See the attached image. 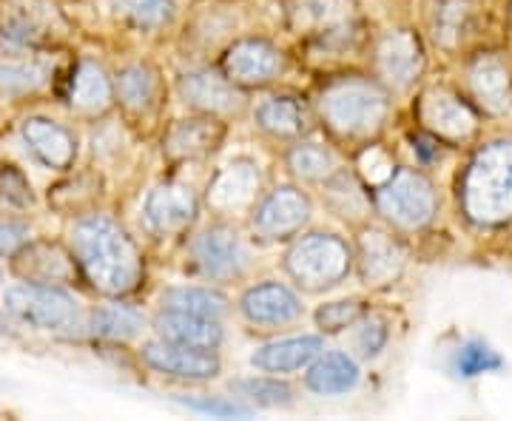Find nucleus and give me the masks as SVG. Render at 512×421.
I'll use <instances>...</instances> for the list:
<instances>
[{
    "label": "nucleus",
    "mask_w": 512,
    "mask_h": 421,
    "mask_svg": "<svg viewBox=\"0 0 512 421\" xmlns=\"http://www.w3.org/2000/svg\"><path fill=\"white\" fill-rule=\"evenodd\" d=\"M23 140L37 160L49 168H69L74 163L77 143H74L72 131L57 126L52 120H43V117L26 120L23 123Z\"/></svg>",
    "instance_id": "obj_19"
},
{
    "label": "nucleus",
    "mask_w": 512,
    "mask_h": 421,
    "mask_svg": "<svg viewBox=\"0 0 512 421\" xmlns=\"http://www.w3.org/2000/svg\"><path fill=\"white\" fill-rule=\"evenodd\" d=\"M376 205L387 220L399 228H421L436 214V194L430 180L419 171L399 168L376 191Z\"/></svg>",
    "instance_id": "obj_5"
},
{
    "label": "nucleus",
    "mask_w": 512,
    "mask_h": 421,
    "mask_svg": "<svg viewBox=\"0 0 512 421\" xmlns=\"http://www.w3.org/2000/svg\"><path fill=\"white\" fill-rule=\"evenodd\" d=\"M46 83V66L20 63V66H0V92L26 94L35 92Z\"/></svg>",
    "instance_id": "obj_37"
},
{
    "label": "nucleus",
    "mask_w": 512,
    "mask_h": 421,
    "mask_svg": "<svg viewBox=\"0 0 512 421\" xmlns=\"http://www.w3.org/2000/svg\"><path fill=\"white\" fill-rule=\"evenodd\" d=\"M3 330H6V322H3V316H0V333H3Z\"/></svg>",
    "instance_id": "obj_45"
},
{
    "label": "nucleus",
    "mask_w": 512,
    "mask_h": 421,
    "mask_svg": "<svg viewBox=\"0 0 512 421\" xmlns=\"http://www.w3.org/2000/svg\"><path fill=\"white\" fill-rule=\"evenodd\" d=\"M387 94L382 86L362 80V77H345L330 83L325 92L319 94V111L325 117L330 131L339 137H370L382 129L387 117Z\"/></svg>",
    "instance_id": "obj_3"
},
{
    "label": "nucleus",
    "mask_w": 512,
    "mask_h": 421,
    "mask_svg": "<svg viewBox=\"0 0 512 421\" xmlns=\"http://www.w3.org/2000/svg\"><path fill=\"white\" fill-rule=\"evenodd\" d=\"M222 123L217 120H180L165 134V154L171 160H197L220 146Z\"/></svg>",
    "instance_id": "obj_20"
},
{
    "label": "nucleus",
    "mask_w": 512,
    "mask_h": 421,
    "mask_svg": "<svg viewBox=\"0 0 512 421\" xmlns=\"http://www.w3.org/2000/svg\"><path fill=\"white\" fill-rule=\"evenodd\" d=\"M288 165L296 177L308 180V183H322L336 174V157L333 151H328L325 146H313V143H305V146H296L288 154Z\"/></svg>",
    "instance_id": "obj_32"
},
{
    "label": "nucleus",
    "mask_w": 512,
    "mask_h": 421,
    "mask_svg": "<svg viewBox=\"0 0 512 421\" xmlns=\"http://www.w3.org/2000/svg\"><path fill=\"white\" fill-rule=\"evenodd\" d=\"M157 74L151 72L148 66H128L117 77V94H120V103L131 111H146L154 106L157 100Z\"/></svg>",
    "instance_id": "obj_30"
},
{
    "label": "nucleus",
    "mask_w": 512,
    "mask_h": 421,
    "mask_svg": "<svg viewBox=\"0 0 512 421\" xmlns=\"http://www.w3.org/2000/svg\"><path fill=\"white\" fill-rule=\"evenodd\" d=\"M359 316H362L359 302H330V305L316 311V322H319V328L328 330V333H339V330L350 328Z\"/></svg>",
    "instance_id": "obj_39"
},
{
    "label": "nucleus",
    "mask_w": 512,
    "mask_h": 421,
    "mask_svg": "<svg viewBox=\"0 0 512 421\" xmlns=\"http://www.w3.org/2000/svg\"><path fill=\"white\" fill-rule=\"evenodd\" d=\"M52 29V12L49 6L37 3V0H23L9 6V12L3 15V37L12 40L15 46H35Z\"/></svg>",
    "instance_id": "obj_25"
},
{
    "label": "nucleus",
    "mask_w": 512,
    "mask_h": 421,
    "mask_svg": "<svg viewBox=\"0 0 512 421\" xmlns=\"http://www.w3.org/2000/svg\"><path fill=\"white\" fill-rule=\"evenodd\" d=\"M29 231L26 225H18V222H0V254H15L20 245L26 242Z\"/></svg>",
    "instance_id": "obj_43"
},
{
    "label": "nucleus",
    "mask_w": 512,
    "mask_h": 421,
    "mask_svg": "<svg viewBox=\"0 0 512 421\" xmlns=\"http://www.w3.org/2000/svg\"><path fill=\"white\" fill-rule=\"evenodd\" d=\"M461 202L478 225L512 220V140H495L478 151L461 185Z\"/></svg>",
    "instance_id": "obj_2"
},
{
    "label": "nucleus",
    "mask_w": 512,
    "mask_h": 421,
    "mask_svg": "<svg viewBox=\"0 0 512 421\" xmlns=\"http://www.w3.org/2000/svg\"><path fill=\"white\" fill-rule=\"evenodd\" d=\"M501 367V356L490 350L481 342H467L464 348H458L456 353V373L458 376H481V373H490Z\"/></svg>",
    "instance_id": "obj_38"
},
{
    "label": "nucleus",
    "mask_w": 512,
    "mask_h": 421,
    "mask_svg": "<svg viewBox=\"0 0 512 421\" xmlns=\"http://www.w3.org/2000/svg\"><path fill=\"white\" fill-rule=\"evenodd\" d=\"M165 311L194 313V316H208V319H220L228 311L225 296L211 288H171L163 293Z\"/></svg>",
    "instance_id": "obj_29"
},
{
    "label": "nucleus",
    "mask_w": 512,
    "mask_h": 421,
    "mask_svg": "<svg viewBox=\"0 0 512 421\" xmlns=\"http://www.w3.org/2000/svg\"><path fill=\"white\" fill-rule=\"evenodd\" d=\"M299 311H302L299 299L285 285H276V282L251 288L242 296V313L256 325H285V322H293Z\"/></svg>",
    "instance_id": "obj_21"
},
{
    "label": "nucleus",
    "mask_w": 512,
    "mask_h": 421,
    "mask_svg": "<svg viewBox=\"0 0 512 421\" xmlns=\"http://www.w3.org/2000/svg\"><path fill=\"white\" fill-rule=\"evenodd\" d=\"M157 330L163 333V339L174 345H188V348H217L222 342V328L217 319L208 316H194V313L165 311L157 319Z\"/></svg>",
    "instance_id": "obj_22"
},
{
    "label": "nucleus",
    "mask_w": 512,
    "mask_h": 421,
    "mask_svg": "<svg viewBox=\"0 0 512 421\" xmlns=\"http://www.w3.org/2000/svg\"><path fill=\"white\" fill-rule=\"evenodd\" d=\"M467 26H470V3L467 0H441L436 18H433L436 40L441 46H447V49L458 46Z\"/></svg>",
    "instance_id": "obj_35"
},
{
    "label": "nucleus",
    "mask_w": 512,
    "mask_h": 421,
    "mask_svg": "<svg viewBox=\"0 0 512 421\" xmlns=\"http://www.w3.org/2000/svg\"><path fill=\"white\" fill-rule=\"evenodd\" d=\"M359 171H362V177H365L370 185H379L387 183L390 177H393V160L384 154L382 148H367L365 154L359 157Z\"/></svg>",
    "instance_id": "obj_40"
},
{
    "label": "nucleus",
    "mask_w": 512,
    "mask_h": 421,
    "mask_svg": "<svg viewBox=\"0 0 512 421\" xmlns=\"http://www.w3.org/2000/svg\"><path fill=\"white\" fill-rule=\"evenodd\" d=\"M259 191V168L251 160H234L217 171L208 183V205L222 214H237L256 200Z\"/></svg>",
    "instance_id": "obj_12"
},
{
    "label": "nucleus",
    "mask_w": 512,
    "mask_h": 421,
    "mask_svg": "<svg viewBox=\"0 0 512 421\" xmlns=\"http://www.w3.org/2000/svg\"><path fill=\"white\" fill-rule=\"evenodd\" d=\"M234 390L242 399L259 404V407H285L293 399L291 387L285 382H276V379H242V382H234Z\"/></svg>",
    "instance_id": "obj_36"
},
{
    "label": "nucleus",
    "mask_w": 512,
    "mask_h": 421,
    "mask_svg": "<svg viewBox=\"0 0 512 421\" xmlns=\"http://www.w3.org/2000/svg\"><path fill=\"white\" fill-rule=\"evenodd\" d=\"M180 94L188 106L208 114H231L242 106V94L231 80L214 72H191L180 80Z\"/></svg>",
    "instance_id": "obj_18"
},
{
    "label": "nucleus",
    "mask_w": 512,
    "mask_h": 421,
    "mask_svg": "<svg viewBox=\"0 0 512 421\" xmlns=\"http://www.w3.org/2000/svg\"><path fill=\"white\" fill-rule=\"evenodd\" d=\"M288 271L308 291H325L350 271L348 245L333 234H311L288 251Z\"/></svg>",
    "instance_id": "obj_4"
},
{
    "label": "nucleus",
    "mask_w": 512,
    "mask_h": 421,
    "mask_svg": "<svg viewBox=\"0 0 512 421\" xmlns=\"http://www.w3.org/2000/svg\"><path fill=\"white\" fill-rule=\"evenodd\" d=\"M114 15L126 18L137 29H160L174 18V0H109Z\"/></svg>",
    "instance_id": "obj_31"
},
{
    "label": "nucleus",
    "mask_w": 512,
    "mask_h": 421,
    "mask_svg": "<svg viewBox=\"0 0 512 421\" xmlns=\"http://www.w3.org/2000/svg\"><path fill=\"white\" fill-rule=\"evenodd\" d=\"M376 63L387 83L407 89L424 69V49L413 32H387L376 46Z\"/></svg>",
    "instance_id": "obj_11"
},
{
    "label": "nucleus",
    "mask_w": 512,
    "mask_h": 421,
    "mask_svg": "<svg viewBox=\"0 0 512 421\" xmlns=\"http://www.w3.org/2000/svg\"><path fill=\"white\" fill-rule=\"evenodd\" d=\"M311 217V202L296 188H276L256 208L254 228L268 239H285L296 234Z\"/></svg>",
    "instance_id": "obj_9"
},
{
    "label": "nucleus",
    "mask_w": 512,
    "mask_h": 421,
    "mask_svg": "<svg viewBox=\"0 0 512 421\" xmlns=\"http://www.w3.org/2000/svg\"><path fill=\"white\" fill-rule=\"evenodd\" d=\"M384 342H387V328H384V322H379V319L365 322L359 328V333H356V348H359L362 356H376L384 348Z\"/></svg>",
    "instance_id": "obj_42"
},
{
    "label": "nucleus",
    "mask_w": 512,
    "mask_h": 421,
    "mask_svg": "<svg viewBox=\"0 0 512 421\" xmlns=\"http://www.w3.org/2000/svg\"><path fill=\"white\" fill-rule=\"evenodd\" d=\"M6 311L15 319L40 330H63L77 322V302L55 285L26 282L6 291Z\"/></svg>",
    "instance_id": "obj_7"
},
{
    "label": "nucleus",
    "mask_w": 512,
    "mask_h": 421,
    "mask_svg": "<svg viewBox=\"0 0 512 421\" xmlns=\"http://www.w3.org/2000/svg\"><path fill=\"white\" fill-rule=\"evenodd\" d=\"M194 259L202 274L211 279H231L239 276L248 265V251L242 248L239 237L231 228H208L194 242Z\"/></svg>",
    "instance_id": "obj_10"
},
{
    "label": "nucleus",
    "mask_w": 512,
    "mask_h": 421,
    "mask_svg": "<svg viewBox=\"0 0 512 421\" xmlns=\"http://www.w3.org/2000/svg\"><path fill=\"white\" fill-rule=\"evenodd\" d=\"M191 410H202V413H214V416H222V419H228V416H248V410L245 407H239V404H225V402H185Z\"/></svg>",
    "instance_id": "obj_44"
},
{
    "label": "nucleus",
    "mask_w": 512,
    "mask_h": 421,
    "mask_svg": "<svg viewBox=\"0 0 512 421\" xmlns=\"http://www.w3.org/2000/svg\"><path fill=\"white\" fill-rule=\"evenodd\" d=\"M402 268L404 251L396 239L376 231V228H370L359 237V271L367 285H373V288L390 285L393 279H399Z\"/></svg>",
    "instance_id": "obj_16"
},
{
    "label": "nucleus",
    "mask_w": 512,
    "mask_h": 421,
    "mask_svg": "<svg viewBox=\"0 0 512 421\" xmlns=\"http://www.w3.org/2000/svg\"><path fill=\"white\" fill-rule=\"evenodd\" d=\"M256 123L276 137H302L311 129L308 109L293 97H268L256 109Z\"/></svg>",
    "instance_id": "obj_27"
},
{
    "label": "nucleus",
    "mask_w": 512,
    "mask_h": 421,
    "mask_svg": "<svg viewBox=\"0 0 512 421\" xmlns=\"http://www.w3.org/2000/svg\"><path fill=\"white\" fill-rule=\"evenodd\" d=\"M470 86L476 100L490 114H504L512 106V74L495 55H481L470 66Z\"/></svg>",
    "instance_id": "obj_17"
},
{
    "label": "nucleus",
    "mask_w": 512,
    "mask_h": 421,
    "mask_svg": "<svg viewBox=\"0 0 512 421\" xmlns=\"http://www.w3.org/2000/svg\"><path fill=\"white\" fill-rule=\"evenodd\" d=\"M15 271L29 282L55 285V282H66L72 276V262L57 245L37 242V245H29L20 251L15 259Z\"/></svg>",
    "instance_id": "obj_24"
},
{
    "label": "nucleus",
    "mask_w": 512,
    "mask_h": 421,
    "mask_svg": "<svg viewBox=\"0 0 512 421\" xmlns=\"http://www.w3.org/2000/svg\"><path fill=\"white\" fill-rule=\"evenodd\" d=\"M143 330V316L126 305H106L94 313V333L106 339H134Z\"/></svg>",
    "instance_id": "obj_34"
},
{
    "label": "nucleus",
    "mask_w": 512,
    "mask_h": 421,
    "mask_svg": "<svg viewBox=\"0 0 512 421\" xmlns=\"http://www.w3.org/2000/svg\"><path fill=\"white\" fill-rule=\"evenodd\" d=\"M72 239L77 262L97 291L123 296L137 288L143 262L120 225L106 217H89L74 225Z\"/></svg>",
    "instance_id": "obj_1"
},
{
    "label": "nucleus",
    "mask_w": 512,
    "mask_h": 421,
    "mask_svg": "<svg viewBox=\"0 0 512 421\" xmlns=\"http://www.w3.org/2000/svg\"><path fill=\"white\" fill-rule=\"evenodd\" d=\"M325 200L333 208V214L345 217V220H359L365 217L367 202L359 191V185L348 174H333L328 177V188H325Z\"/></svg>",
    "instance_id": "obj_33"
},
{
    "label": "nucleus",
    "mask_w": 512,
    "mask_h": 421,
    "mask_svg": "<svg viewBox=\"0 0 512 421\" xmlns=\"http://www.w3.org/2000/svg\"><path fill=\"white\" fill-rule=\"evenodd\" d=\"M143 359L154 370L180 376V379H211L220 373V359L205 348H188V345H148Z\"/></svg>",
    "instance_id": "obj_15"
},
{
    "label": "nucleus",
    "mask_w": 512,
    "mask_h": 421,
    "mask_svg": "<svg viewBox=\"0 0 512 421\" xmlns=\"http://www.w3.org/2000/svg\"><path fill=\"white\" fill-rule=\"evenodd\" d=\"M282 72V57L265 40H239L225 55V74L231 83L259 86Z\"/></svg>",
    "instance_id": "obj_13"
},
{
    "label": "nucleus",
    "mask_w": 512,
    "mask_h": 421,
    "mask_svg": "<svg viewBox=\"0 0 512 421\" xmlns=\"http://www.w3.org/2000/svg\"><path fill=\"white\" fill-rule=\"evenodd\" d=\"M319 350H322L319 336H296V339H282V342H271L259 348L251 362L265 373H291L313 362Z\"/></svg>",
    "instance_id": "obj_23"
},
{
    "label": "nucleus",
    "mask_w": 512,
    "mask_h": 421,
    "mask_svg": "<svg viewBox=\"0 0 512 421\" xmlns=\"http://www.w3.org/2000/svg\"><path fill=\"white\" fill-rule=\"evenodd\" d=\"M359 382V367L348 353H325L308 373V387L330 396V393H348Z\"/></svg>",
    "instance_id": "obj_28"
},
{
    "label": "nucleus",
    "mask_w": 512,
    "mask_h": 421,
    "mask_svg": "<svg viewBox=\"0 0 512 421\" xmlns=\"http://www.w3.org/2000/svg\"><path fill=\"white\" fill-rule=\"evenodd\" d=\"M32 188L26 185V180L20 177L15 168H3L0 171V197L6 202H12V205H29L32 202V194H29Z\"/></svg>",
    "instance_id": "obj_41"
},
{
    "label": "nucleus",
    "mask_w": 512,
    "mask_h": 421,
    "mask_svg": "<svg viewBox=\"0 0 512 421\" xmlns=\"http://www.w3.org/2000/svg\"><path fill=\"white\" fill-rule=\"evenodd\" d=\"M69 103L74 111H83V114H97V111H106L111 103V83L106 72L92 63V60H83L72 77V92H69Z\"/></svg>",
    "instance_id": "obj_26"
},
{
    "label": "nucleus",
    "mask_w": 512,
    "mask_h": 421,
    "mask_svg": "<svg viewBox=\"0 0 512 421\" xmlns=\"http://www.w3.org/2000/svg\"><path fill=\"white\" fill-rule=\"evenodd\" d=\"M197 217V197L188 185H157L146 200V220L160 234H177Z\"/></svg>",
    "instance_id": "obj_14"
},
{
    "label": "nucleus",
    "mask_w": 512,
    "mask_h": 421,
    "mask_svg": "<svg viewBox=\"0 0 512 421\" xmlns=\"http://www.w3.org/2000/svg\"><path fill=\"white\" fill-rule=\"evenodd\" d=\"M291 23L322 49H348L356 37V9L350 0H293Z\"/></svg>",
    "instance_id": "obj_6"
},
{
    "label": "nucleus",
    "mask_w": 512,
    "mask_h": 421,
    "mask_svg": "<svg viewBox=\"0 0 512 421\" xmlns=\"http://www.w3.org/2000/svg\"><path fill=\"white\" fill-rule=\"evenodd\" d=\"M419 120L430 134L441 140H467L476 131V114L473 109L447 89H430L421 94Z\"/></svg>",
    "instance_id": "obj_8"
}]
</instances>
